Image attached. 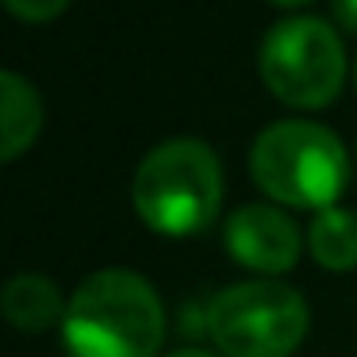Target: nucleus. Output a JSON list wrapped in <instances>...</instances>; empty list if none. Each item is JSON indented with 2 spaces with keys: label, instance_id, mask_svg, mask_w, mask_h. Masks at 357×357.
Masks as SVG:
<instances>
[{
  "label": "nucleus",
  "instance_id": "nucleus-5",
  "mask_svg": "<svg viewBox=\"0 0 357 357\" xmlns=\"http://www.w3.org/2000/svg\"><path fill=\"white\" fill-rule=\"evenodd\" d=\"M261 77L292 108H326L346 77L338 31L315 16L280 20L261 43Z\"/></svg>",
  "mask_w": 357,
  "mask_h": 357
},
{
  "label": "nucleus",
  "instance_id": "nucleus-2",
  "mask_svg": "<svg viewBox=\"0 0 357 357\" xmlns=\"http://www.w3.org/2000/svg\"><path fill=\"white\" fill-rule=\"evenodd\" d=\"M131 196L150 231L169 238L208 231L223 200V169L215 150L200 139L162 142L142 158Z\"/></svg>",
  "mask_w": 357,
  "mask_h": 357
},
{
  "label": "nucleus",
  "instance_id": "nucleus-4",
  "mask_svg": "<svg viewBox=\"0 0 357 357\" xmlns=\"http://www.w3.org/2000/svg\"><path fill=\"white\" fill-rule=\"evenodd\" d=\"M208 331L227 357H288L307 334V300L277 280H242L211 300Z\"/></svg>",
  "mask_w": 357,
  "mask_h": 357
},
{
  "label": "nucleus",
  "instance_id": "nucleus-3",
  "mask_svg": "<svg viewBox=\"0 0 357 357\" xmlns=\"http://www.w3.org/2000/svg\"><path fill=\"white\" fill-rule=\"evenodd\" d=\"M250 169L261 192L288 208L326 211L349 181V162L338 135L307 119H284L257 135Z\"/></svg>",
  "mask_w": 357,
  "mask_h": 357
},
{
  "label": "nucleus",
  "instance_id": "nucleus-1",
  "mask_svg": "<svg viewBox=\"0 0 357 357\" xmlns=\"http://www.w3.org/2000/svg\"><path fill=\"white\" fill-rule=\"evenodd\" d=\"M162 334V300L131 269H100L85 277L62 323L70 357H154Z\"/></svg>",
  "mask_w": 357,
  "mask_h": 357
},
{
  "label": "nucleus",
  "instance_id": "nucleus-12",
  "mask_svg": "<svg viewBox=\"0 0 357 357\" xmlns=\"http://www.w3.org/2000/svg\"><path fill=\"white\" fill-rule=\"evenodd\" d=\"M169 357H215V354H204V349H177V354Z\"/></svg>",
  "mask_w": 357,
  "mask_h": 357
},
{
  "label": "nucleus",
  "instance_id": "nucleus-8",
  "mask_svg": "<svg viewBox=\"0 0 357 357\" xmlns=\"http://www.w3.org/2000/svg\"><path fill=\"white\" fill-rule=\"evenodd\" d=\"M70 303H62V292L50 277L39 273H20L4 284V315L20 331H47V326L66 323Z\"/></svg>",
  "mask_w": 357,
  "mask_h": 357
},
{
  "label": "nucleus",
  "instance_id": "nucleus-14",
  "mask_svg": "<svg viewBox=\"0 0 357 357\" xmlns=\"http://www.w3.org/2000/svg\"><path fill=\"white\" fill-rule=\"evenodd\" d=\"M354 81H357V70H354Z\"/></svg>",
  "mask_w": 357,
  "mask_h": 357
},
{
  "label": "nucleus",
  "instance_id": "nucleus-13",
  "mask_svg": "<svg viewBox=\"0 0 357 357\" xmlns=\"http://www.w3.org/2000/svg\"><path fill=\"white\" fill-rule=\"evenodd\" d=\"M273 4H284V8H296V4H307V0H273Z\"/></svg>",
  "mask_w": 357,
  "mask_h": 357
},
{
  "label": "nucleus",
  "instance_id": "nucleus-7",
  "mask_svg": "<svg viewBox=\"0 0 357 357\" xmlns=\"http://www.w3.org/2000/svg\"><path fill=\"white\" fill-rule=\"evenodd\" d=\"M39 127H43L39 93L20 73L4 70L0 73V158L16 162L39 139Z\"/></svg>",
  "mask_w": 357,
  "mask_h": 357
},
{
  "label": "nucleus",
  "instance_id": "nucleus-10",
  "mask_svg": "<svg viewBox=\"0 0 357 357\" xmlns=\"http://www.w3.org/2000/svg\"><path fill=\"white\" fill-rule=\"evenodd\" d=\"M12 16L27 20V24H47V20L62 16L70 0H4Z\"/></svg>",
  "mask_w": 357,
  "mask_h": 357
},
{
  "label": "nucleus",
  "instance_id": "nucleus-11",
  "mask_svg": "<svg viewBox=\"0 0 357 357\" xmlns=\"http://www.w3.org/2000/svg\"><path fill=\"white\" fill-rule=\"evenodd\" d=\"M331 8H334V20H338L346 31L357 35V0H334Z\"/></svg>",
  "mask_w": 357,
  "mask_h": 357
},
{
  "label": "nucleus",
  "instance_id": "nucleus-9",
  "mask_svg": "<svg viewBox=\"0 0 357 357\" xmlns=\"http://www.w3.org/2000/svg\"><path fill=\"white\" fill-rule=\"evenodd\" d=\"M307 250L323 269H354L357 265V215L346 208H326L307 231Z\"/></svg>",
  "mask_w": 357,
  "mask_h": 357
},
{
  "label": "nucleus",
  "instance_id": "nucleus-6",
  "mask_svg": "<svg viewBox=\"0 0 357 357\" xmlns=\"http://www.w3.org/2000/svg\"><path fill=\"white\" fill-rule=\"evenodd\" d=\"M223 242L238 265H250L257 273H284L300 261V227L284 211L269 204H250L231 215L223 231Z\"/></svg>",
  "mask_w": 357,
  "mask_h": 357
}]
</instances>
